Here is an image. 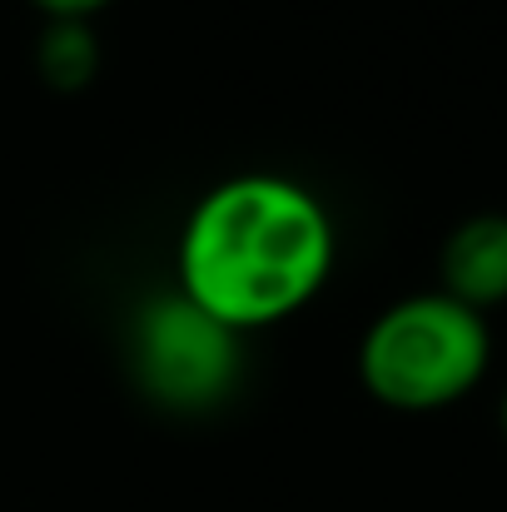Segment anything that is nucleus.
<instances>
[{
	"mask_svg": "<svg viewBox=\"0 0 507 512\" xmlns=\"http://www.w3.org/2000/svg\"><path fill=\"white\" fill-rule=\"evenodd\" d=\"M334 269V219L284 174L209 189L179 234V294L234 334L299 314Z\"/></svg>",
	"mask_w": 507,
	"mask_h": 512,
	"instance_id": "f257e3e1",
	"label": "nucleus"
},
{
	"mask_svg": "<svg viewBox=\"0 0 507 512\" xmlns=\"http://www.w3.org/2000/svg\"><path fill=\"white\" fill-rule=\"evenodd\" d=\"M493 363V334L453 294H413L383 309L358 348L363 388L398 413H438L468 398Z\"/></svg>",
	"mask_w": 507,
	"mask_h": 512,
	"instance_id": "f03ea898",
	"label": "nucleus"
},
{
	"mask_svg": "<svg viewBox=\"0 0 507 512\" xmlns=\"http://www.w3.org/2000/svg\"><path fill=\"white\" fill-rule=\"evenodd\" d=\"M135 373L165 408H214L239 378V334L184 294H165L135 324Z\"/></svg>",
	"mask_w": 507,
	"mask_h": 512,
	"instance_id": "7ed1b4c3",
	"label": "nucleus"
},
{
	"mask_svg": "<svg viewBox=\"0 0 507 512\" xmlns=\"http://www.w3.org/2000/svg\"><path fill=\"white\" fill-rule=\"evenodd\" d=\"M443 294L468 309L507 304V214H473L443 244Z\"/></svg>",
	"mask_w": 507,
	"mask_h": 512,
	"instance_id": "20e7f679",
	"label": "nucleus"
},
{
	"mask_svg": "<svg viewBox=\"0 0 507 512\" xmlns=\"http://www.w3.org/2000/svg\"><path fill=\"white\" fill-rule=\"evenodd\" d=\"M40 70L50 85L60 90H80L95 70V45H90V30L85 20H55L45 45H40Z\"/></svg>",
	"mask_w": 507,
	"mask_h": 512,
	"instance_id": "39448f33",
	"label": "nucleus"
},
{
	"mask_svg": "<svg viewBox=\"0 0 507 512\" xmlns=\"http://www.w3.org/2000/svg\"><path fill=\"white\" fill-rule=\"evenodd\" d=\"M50 20H85V15H95L100 5H110V0H35Z\"/></svg>",
	"mask_w": 507,
	"mask_h": 512,
	"instance_id": "423d86ee",
	"label": "nucleus"
},
{
	"mask_svg": "<svg viewBox=\"0 0 507 512\" xmlns=\"http://www.w3.org/2000/svg\"><path fill=\"white\" fill-rule=\"evenodd\" d=\"M498 423H503V438H507V393H503V403H498Z\"/></svg>",
	"mask_w": 507,
	"mask_h": 512,
	"instance_id": "0eeeda50",
	"label": "nucleus"
}]
</instances>
